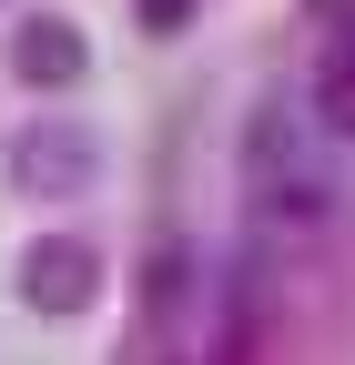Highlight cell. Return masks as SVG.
I'll list each match as a JSON object with an SVG mask.
<instances>
[{
    "label": "cell",
    "mask_w": 355,
    "mask_h": 365,
    "mask_svg": "<svg viewBox=\"0 0 355 365\" xmlns=\"http://www.w3.org/2000/svg\"><path fill=\"white\" fill-rule=\"evenodd\" d=\"M244 193L274 213V223H315L335 193H325V163H315V143H304V122L284 112V102H264L254 122H244Z\"/></svg>",
    "instance_id": "cell-1"
},
{
    "label": "cell",
    "mask_w": 355,
    "mask_h": 365,
    "mask_svg": "<svg viewBox=\"0 0 355 365\" xmlns=\"http://www.w3.org/2000/svg\"><path fill=\"white\" fill-rule=\"evenodd\" d=\"M92 284H102V254L81 244V234H41V244L21 254V304H31V314H81Z\"/></svg>",
    "instance_id": "cell-2"
},
{
    "label": "cell",
    "mask_w": 355,
    "mask_h": 365,
    "mask_svg": "<svg viewBox=\"0 0 355 365\" xmlns=\"http://www.w3.org/2000/svg\"><path fill=\"white\" fill-rule=\"evenodd\" d=\"M11 182L21 193H81L92 182V132L81 122H31L11 143Z\"/></svg>",
    "instance_id": "cell-3"
},
{
    "label": "cell",
    "mask_w": 355,
    "mask_h": 365,
    "mask_svg": "<svg viewBox=\"0 0 355 365\" xmlns=\"http://www.w3.org/2000/svg\"><path fill=\"white\" fill-rule=\"evenodd\" d=\"M11 71H21V81H41V91H61V81L92 71V41H81V21H71V11H31V21L11 31Z\"/></svg>",
    "instance_id": "cell-4"
},
{
    "label": "cell",
    "mask_w": 355,
    "mask_h": 365,
    "mask_svg": "<svg viewBox=\"0 0 355 365\" xmlns=\"http://www.w3.org/2000/svg\"><path fill=\"white\" fill-rule=\"evenodd\" d=\"M315 132L355 143V51H335V61L315 71Z\"/></svg>",
    "instance_id": "cell-5"
},
{
    "label": "cell",
    "mask_w": 355,
    "mask_h": 365,
    "mask_svg": "<svg viewBox=\"0 0 355 365\" xmlns=\"http://www.w3.org/2000/svg\"><path fill=\"white\" fill-rule=\"evenodd\" d=\"M183 11H193V0H143V31H173Z\"/></svg>",
    "instance_id": "cell-6"
},
{
    "label": "cell",
    "mask_w": 355,
    "mask_h": 365,
    "mask_svg": "<svg viewBox=\"0 0 355 365\" xmlns=\"http://www.w3.org/2000/svg\"><path fill=\"white\" fill-rule=\"evenodd\" d=\"M335 21H345V41H335V51H355V0H335Z\"/></svg>",
    "instance_id": "cell-7"
}]
</instances>
